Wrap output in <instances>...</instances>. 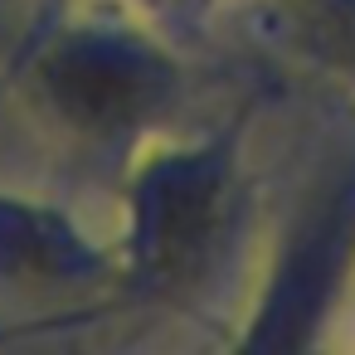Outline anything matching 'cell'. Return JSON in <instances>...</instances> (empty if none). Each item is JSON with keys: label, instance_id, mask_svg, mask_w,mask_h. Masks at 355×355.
Returning a JSON list of instances; mask_svg holds the SVG:
<instances>
[{"label": "cell", "instance_id": "1", "mask_svg": "<svg viewBox=\"0 0 355 355\" xmlns=\"http://www.w3.org/2000/svg\"><path fill=\"white\" fill-rule=\"evenodd\" d=\"M224 200H229V161L195 156V161H166L151 171L141 190V224H137V268L146 287H175L190 282L195 268L209 258V248L224 234Z\"/></svg>", "mask_w": 355, "mask_h": 355}]
</instances>
